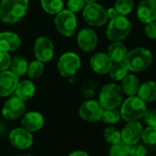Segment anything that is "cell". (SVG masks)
<instances>
[{"label":"cell","mask_w":156,"mask_h":156,"mask_svg":"<svg viewBox=\"0 0 156 156\" xmlns=\"http://www.w3.org/2000/svg\"><path fill=\"white\" fill-rule=\"evenodd\" d=\"M29 9V0H2L0 3V20L13 24L22 20Z\"/></svg>","instance_id":"1"},{"label":"cell","mask_w":156,"mask_h":156,"mask_svg":"<svg viewBox=\"0 0 156 156\" xmlns=\"http://www.w3.org/2000/svg\"><path fill=\"white\" fill-rule=\"evenodd\" d=\"M152 62L151 52L145 48H135L127 53L124 60L129 71L141 72L146 70Z\"/></svg>","instance_id":"2"},{"label":"cell","mask_w":156,"mask_h":156,"mask_svg":"<svg viewBox=\"0 0 156 156\" xmlns=\"http://www.w3.org/2000/svg\"><path fill=\"white\" fill-rule=\"evenodd\" d=\"M146 111L145 102L139 97H129L122 104L120 116L126 121H136L141 119Z\"/></svg>","instance_id":"3"},{"label":"cell","mask_w":156,"mask_h":156,"mask_svg":"<svg viewBox=\"0 0 156 156\" xmlns=\"http://www.w3.org/2000/svg\"><path fill=\"white\" fill-rule=\"evenodd\" d=\"M123 99L121 87L114 83L104 86L99 93V103L104 109L118 108Z\"/></svg>","instance_id":"4"},{"label":"cell","mask_w":156,"mask_h":156,"mask_svg":"<svg viewBox=\"0 0 156 156\" xmlns=\"http://www.w3.org/2000/svg\"><path fill=\"white\" fill-rule=\"evenodd\" d=\"M131 30V23L125 17L119 15L111 20L107 29V38L111 41H121Z\"/></svg>","instance_id":"5"},{"label":"cell","mask_w":156,"mask_h":156,"mask_svg":"<svg viewBox=\"0 0 156 156\" xmlns=\"http://www.w3.org/2000/svg\"><path fill=\"white\" fill-rule=\"evenodd\" d=\"M54 23L58 32L65 37H72L76 32L77 19L74 13L69 9H62L57 13Z\"/></svg>","instance_id":"6"},{"label":"cell","mask_w":156,"mask_h":156,"mask_svg":"<svg viewBox=\"0 0 156 156\" xmlns=\"http://www.w3.org/2000/svg\"><path fill=\"white\" fill-rule=\"evenodd\" d=\"M83 18L88 25L93 27H101L105 25L108 20L106 9L96 2L85 6Z\"/></svg>","instance_id":"7"},{"label":"cell","mask_w":156,"mask_h":156,"mask_svg":"<svg viewBox=\"0 0 156 156\" xmlns=\"http://www.w3.org/2000/svg\"><path fill=\"white\" fill-rule=\"evenodd\" d=\"M81 66L80 57L76 53L68 51L64 52L59 59L57 67L60 74L63 77L74 75Z\"/></svg>","instance_id":"8"},{"label":"cell","mask_w":156,"mask_h":156,"mask_svg":"<svg viewBox=\"0 0 156 156\" xmlns=\"http://www.w3.org/2000/svg\"><path fill=\"white\" fill-rule=\"evenodd\" d=\"M34 54L37 60L47 62H50L54 54V46L52 41L47 37H40L34 44Z\"/></svg>","instance_id":"9"},{"label":"cell","mask_w":156,"mask_h":156,"mask_svg":"<svg viewBox=\"0 0 156 156\" xmlns=\"http://www.w3.org/2000/svg\"><path fill=\"white\" fill-rule=\"evenodd\" d=\"M104 111L103 107L97 100L85 101L79 108V116L87 121H98L101 119L102 113Z\"/></svg>","instance_id":"10"},{"label":"cell","mask_w":156,"mask_h":156,"mask_svg":"<svg viewBox=\"0 0 156 156\" xmlns=\"http://www.w3.org/2000/svg\"><path fill=\"white\" fill-rule=\"evenodd\" d=\"M26 106L22 99L18 97L9 98L3 106L2 114L3 116L9 120H14L20 118L25 113Z\"/></svg>","instance_id":"11"},{"label":"cell","mask_w":156,"mask_h":156,"mask_svg":"<svg viewBox=\"0 0 156 156\" xmlns=\"http://www.w3.org/2000/svg\"><path fill=\"white\" fill-rule=\"evenodd\" d=\"M19 78L11 71L0 72V98H6L15 92L20 82Z\"/></svg>","instance_id":"12"},{"label":"cell","mask_w":156,"mask_h":156,"mask_svg":"<svg viewBox=\"0 0 156 156\" xmlns=\"http://www.w3.org/2000/svg\"><path fill=\"white\" fill-rule=\"evenodd\" d=\"M9 140L11 144L20 150L30 148L33 142V137L30 131L24 128H17L10 132Z\"/></svg>","instance_id":"13"},{"label":"cell","mask_w":156,"mask_h":156,"mask_svg":"<svg viewBox=\"0 0 156 156\" xmlns=\"http://www.w3.org/2000/svg\"><path fill=\"white\" fill-rule=\"evenodd\" d=\"M98 35L91 29H83L77 34V44L82 51L86 52L92 51L98 45Z\"/></svg>","instance_id":"14"},{"label":"cell","mask_w":156,"mask_h":156,"mask_svg":"<svg viewBox=\"0 0 156 156\" xmlns=\"http://www.w3.org/2000/svg\"><path fill=\"white\" fill-rule=\"evenodd\" d=\"M142 126L136 121H129L121 131V140L129 145L138 143L141 139Z\"/></svg>","instance_id":"15"},{"label":"cell","mask_w":156,"mask_h":156,"mask_svg":"<svg viewBox=\"0 0 156 156\" xmlns=\"http://www.w3.org/2000/svg\"><path fill=\"white\" fill-rule=\"evenodd\" d=\"M137 17L143 23L156 20V0H141L137 8Z\"/></svg>","instance_id":"16"},{"label":"cell","mask_w":156,"mask_h":156,"mask_svg":"<svg viewBox=\"0 0 156 156\" xmlns=\"http://www.w3.org/2000/svg\"><path fill=\"white\" fill-rule=\"evenodd\" d=\"M113 62L107 53L98 52L94 54L90 59V65L94 72L99 74L108 73Z\"/></svg>","instance_id":"17"},{"label":"cell","mask_w":156,"mask_h":156,"mask_svg":"<svg viewBox=\"0 0 156 156\" xmlns=\"http://www.w3.org/2000/svg\"><path fill=\"white\" fill-rule=\"evenodd\" d=\"M43 124L44 119L42 115L36 111L26 113L21 119V125L23 126V128L30 132L41 129L43 127Z\"/></svg>","instance_id":"18"},{"label":"cell","mask_w":156,"mask_h":156,"mask_svg":"<svg viewBox=\"0 0 156 156\" xmlns=\"http://www.w3.org/2000/svg\"><path fill=\"white\" fill-rule=\"evenodd\" d=\"M20 46V37L13 32L4 31L0 33V51H15Z\"/></svg>","instance_id":"19"},{"label":"cell","mask_w":156,"mask_h":156,"mask_svg":"<svg viewBox=\"0 0 156 156\" xmlns=\"http://www.w3.org/2000/svg\"><path fill=\"white\" fill-rule=\"evenodd\" d=\"M128 51L125 45L120 41H112V43L108 48V55L112 61V62H124L127 56Z\"/></svg>","instance_id":"20"},{"label":"cell","mask_w":156,"mask_h":156,"mask_svg":"<svg viewBox=\"0 0 156 156\" xmlns=\"http://www.w3.org/2000/svg\"><path fill=\"white\" fill-rule=\"evenodd\" d=\"M138 97L144 102H153L156 100V82L148 81L140 86L137 92Z\"/></svg>","instance_id":"21"},{"label":"cell","mask_w":156,"mask_h":156,"mask_svg":"<svg viewBox=\"0 0 156 156\" xmlns=\"http://www.w3.org/2000/svg\"><path fill=\"white\" fill-rule=\"evenodd\" d=\"M16 97L22 99L23 101L30 99L35 94V86L33 82L30 80H24L22 82H19L16 87Z\"/></svg>","instance_id":"22"},{"label":"cell","mask_w":156,"mask_h":156,"mask_svg":"<svg viewBox=\"0 0 156 156\" xmlns=\"http://www.w3.org/2000/svg\"><path fill=\"white\" fill-rule=\"evenodd\" d=\"M122 81V91L129 97L135 96L140 87V80L134 74H127Z\"/></svg>","instance_id":"23"},{"label":"cell","mask_w":156,"mask_h":156,"mask_svg":"<svg viewBox=\"0 0 156 156\" xmlns=\"http://www.w3.org/2000/svg\"><path fill=\"white\" fill-rule=\"evenodd\" d=\"M28 65L29 63L24 57L20 55H17L13 58V60H11V63H10L11 72L15 73L17 76L21 77L27 73Z\"/></svg>","instance_id":"24"},{"label":"cell","mask_w":156,"mask_h":156,"mask_svg":"<svg viewBox=\"0 0 156 156\" xmlns=\"http://www.w3.org/2000/svg\"><path fill=\"white\" fill-rule=\"evenodd\" d=\"M108 73H109V75H110L112 80L121 81L123 78L128 74L129 69H128V67L124 62H115V64H112Z\"/></svg>","instance_id":"25"},{"label":"cell","mask_w":156,"mask_h":156,"mask_svg":"<svg viewBox=\"0 0 156 156\" xmlns=\"http://www.w3.org/2000/svg\"><path fill=\"white\" fill-rule=\"evenodd\" d=\"M41 3L43 10L51 15H56L63 9L62 0H41Z\"/></svg>","instance_id":"26"},{"label":"cell","mask_w":156,"mask_h":156,"mask_svg":"<svg viewBox=\"0 0 156 156\" xmlns=\"http://www.w3.org/2000/svg\"><path fill=\"white\" fill-rule=\"evenodd\" d=\"M43 63L44 62L37 60V59L35 61H32L28 65L27 73H28L29 77H30L31 79H36V78H39L40 76H41V74L43 73V71H44Z\"/></svg>","instance_id":"27"},{"label":"cell","mask_w":156,"mask_h":156,"mask_svg":"<svg viewBox=\"0 0 156 156\" xmlns=\"http://www.w3.org/2000/svg\"><path fill=\"white\" fill-rule=\"evenodd\" d=\"M130 145L127 144L123 140L114 143L109 151V156H129Z\"/></svg>","instance_id":"28"},{"label":"cell","mask_w":156,"mask_h":156,"mask_svg":"<svg viewBox=\"0 0 156 156\" xmlns=\"http://www.w3.org/2000/svg\"><path fill=\"white\" fill-rule=\"evenodd\" d=\"M133 5V0H117L115 3V9L119 15L126 16L131 12Z\"/></svg>","instance_id":"29"},{"label":"cell","mask_w":156,"mask_h":156,"mask_svg":"<svg viewBox=\"0 0 156 156\" xmlns=\"http://www.w3.org/2000/svg\"><path fill=\"white\" fill-rule=\"evenodd\" d=\"M120 113L116 108L104 109L101 119L108 124H116L120 119Z\"/></svg>","instance_id":"30"},{"label":"cell","mask_w":156,"mask_h":156,"mask_svg":"<svg viewBox=\"0 0 156 156\" xmlns=\"http://www.w3.org/2000/svg\"><path fill=\"white\" fill-rule=\"evenodd\" d=\"M104 137L107 141L114 144L121 140V132L115 127H108L104 131Z\"/></svg>","instance_id":"31"},{"label":"cell","mask_w":156,"mask_h":156,"mask_svg":"<svg viewBox=\"0 0 156 156\" xmlns=\"http://www.w3.org/2000/svg\"><path fill=\"white\" fill-rule=\"evenodd\" d=\"M141 139L146 144H156V128L148 127L141 133Z\"/></svg>","instance_id":"32"},{"label":"cell","mask_w":156,"mask_h":156,"mask_svg":"<svg viewBox=\"0 0 156 156\" xmlns=\"http://www.w3.org/2000/svg\"><path fill=\"white\" fill-rule=\"evenodd\" d=\"M85 6H86L85 0H68L67 2L68 9L73 13L81 11L82 9H84Z\"/></svg>","instance_id":"33"},{"label":"cell","mask_w":156,"mask_h":156,"mask_svg":"<svg viewBox=\"0 0 156 156\" xmlns=\"http://www.w3.org/2000/svg\"><path fill=\"white\" fill-rule=\"evenodd\" d=\"M11 57L7 51H0V72L6 71L10 67Z\"/></svg>","instance_id":"34"},{"label":"cell","mask_w":156,"mask_h":156,"mask_svg":"<svg viewBox=\"0 0 156 156\" xmlns=\"http://www.w3.org/2000/svg\"><path fill=\"white\" fill-rule=\"evenodd\" d=\"M143 117H144V122L149 127L156 128V110L154 109L146 110Z\"/></svg>","instance_id":"35"},{"label":"cell","mask_w":156,"mask_h":156,"mask_svg":"<svg viewBox=\"0 0 156 156\" xmlns=\"http://www.w3.org/2000/svg\"><path fill=\"white\" fill-rule=\"evenodd\" d=\"M129 155L130 156H145L146 149L143 145L135 143L133 145H130Z\"/></svg>","instance_id":"36"},{"label":"cell","mask_w":156,"mask_h":156,"mask_svg":"<svg viewBox=\"0 0 156 156\" xmlns=\"http://www.w3.org/2000/svg\"><path fill=\"white\" fill-rule=\"evenodd\" d=\"M145 33L148 38L151 40H156V21H151L147 23L145 27Z\"/></svg>","instance_id":"37"},{"label":"cell","mask_w":156,"mask_h":156,"mask_svg":"<svg viewBox=\"0 0 156 156\" xmlns=\"http://www.w3.org/2000/svg\"><path fill=\"white\" fill-rule=\"evenodd\" d=\"M107 14H108V18L110 19V20H113V19H115L116 17L119 16V13H118V11L116 10L115 8H109L107 10Z\"/></svg>","instance_id":"38"},{"label":"cell","mask_w":156,"mask_h":156,"mask_svg":"<svg viewBox=\"0 0 156 156\" xmlns=\"http://www.w3.org/2000/svg\"><path fill=\"white\" fill-rule=\"evenodd\" d=\"M68 156H89V155L86 151H75L72 152L71 154H69Z\"/></svg>","instance_id":"39"},{"label":"cell","mask_w":156,"mask_h":156,"mask_svg":"<svg viewBox=\"0 0 156 156\" xmlns=\"http://www.w3.org/2000/svg\"><path fill=\"white\" fill-rule=\"evenodd\" d=\"M97 0H85L86 4H91V3H95Z\"/></svg>","instance_id":"40"}]
</instances>
